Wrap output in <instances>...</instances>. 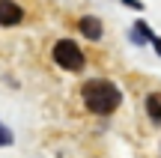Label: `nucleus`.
Instances as JSON below:
<instances>
[{
    "label": "nucleus",
    "mask_w": 161,
    "mask_h": 158,
    "mask_svg": "<svg viewBox=\"0 0 161 158\" xmlns=\"http://www.w3.org/2000/svg\"><path fill=\"white\" fill-rule=\"evenodd\" d=\"M149 42H152V48H155V54L161 57V36H155V33H152V36H149Z\"/></svg>",
    "instance_id": "6e6552de"
},
{
    "label": "nucleus",
    "mask_w": 161,
    "mask_h": 158,
    "mask_svg": "<svg viewBox=\"0 0 161 158\" xmlns=\"http://www.w3.org/2000/svg\"><path fill=\"white\" fill-rule=\"evenodd\" d=\"M24 21V9L15 3V0H0V24L3 27H15V24Z\"/></svg>",
    "instance_id": "7ed1b4c3"
},
{
    "label": "nucleus",
    "mask_w": 161,
    "mask_h": 158,
    "mask_svg": "<svg viewBox=\"0 0 161 158\" xmlns=\"http://www.w3.org/2000/svg\"><path fill=\"white\" fill-rule=\"evenodd\" d=\"M146 113L152 117L155 125H161V99L158 95H149V99H146Z\"/></svg>",
    "instance_id": "39448f33"
},
{
    "label": "nucleus",
    "mask_w": 161,
    "mask_h": 158,
    "mask_svg": "<svg viewBox=\"0 0 161 158\" xmlns=\"http://www.w3.org/2000/svg\"><path fill=\"white\" fill-rule=\"evenodd\" d=\"M78 27H80V33L86 36V39H102V21H98V18H92V15H84L78 21Z\"/></svg>",
    "instance_id": "20e7f679"
},
{
    "label": "nucleus",
    "mask_w": 161,
    "mask_h": 158,
    "mask_svg": "<svg viewBox=\"0 0 161 158\" xmlns=\"http://www.w3.org/2000/svg\"><path fill=\"white\" fill-rule=\"evenodd\" d=\"M54 63L66 72H80L84 69V54H80V48L72 39H63L54 45Z\"/></svg>",
    "instance_id": "f03ea898"
},
{
    "label": "nucleus",
    "mask_w": 161,
    "mask_h": 158,
    "mask_svg": "<svg viewBox=\"0 0 161 158\" xmlns=\"http://www.w3.org/2000/svg\"><path fill=\"white\" fill-rule=\"evenodd\" d=\"M80 99H84L86 111L90 113H98V117H108V113H114L116 107H119V87L110 81H102V78H96V81H86L84 87H80Z\"/></svg>",
    "instance_id": "f257e3e1"
},
{
    "label": "nucleus",
    "mask_w": 161,
    "mask_h": 158,
    "mask_svg": "<svg viewBox=\"0 0 161 158\" xmlns=\"http://www.w3.org/2000/svg\"><path fill=\"white\" fill-rule=\"evenodd\" d=\"M9 143H12V134L6 128H0V146H9Z\"/></svg>",
    "instance_id": "0eeeda50"
},
{
    "label": "nucleus",
    "mask_w": 161,
    "mask_h": 158,
    "mask_svg": "<svg viewBox=\"0 0 161 158\" xmlns=\"http://www.w3.org/2000/svg\"><path fill=\"white\" fill-rule=\"evenodd\" d=\"M122 3H128V6H134V9H140V6H143V3H140V0H122Z\"/></svg>",
    "instance_id": "1a4fd4ad"
},
{
    "label": "nucleus",
    "mask_w": 161,
    "mask_h": 158,
    "mask_svg": "<svg viewBox=\"0 0 161 158\" xmlns=\"http://www.w3.org/2000/svg\"><path fill=\"white\" fill-rule=\"evenodd\" d=\"M149 36H152V30L146 27L143 21H137V27H134V33H131V39L137 42V45H143V42H149Z\"/></svg>",
    "instance_id": "423d86ee"
}]
</instances>
